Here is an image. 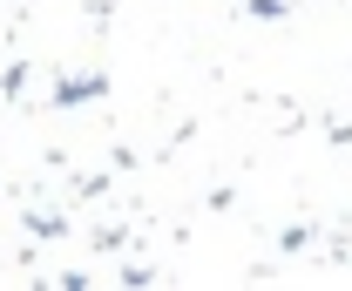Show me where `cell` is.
<instances>
[{
    "label": "cell",
    "instance_id": "obj_1",
    "mask_svg": "<svg viewBox=\"0 0 352 291\" xmlns=\"http://www.w3.org/2000/svg\"><path fill=\"white\" fill-rule=\"evenodd\" d=\"M88 102H109V75H61L41 109H88Z\"/></svg>",
    "mask_w": 352,
    "mask_h": 291
},
{
    "label": "cell",
    "instance_id": "obj_2",
    "mask_svg": "<svg viewBox=\"0 0 352 291\" xmlns=\"http://www.w3.org/2000/svg\"><path fill=\"white\" fill-rule=\"evenodd\" d=\"M28 230H34V237H68V217H54V210H34V217H28Z\"/></svg>",
    "mask_w": 352,
    "mask_h": 291
},
{
    "label": "cell",
    "instance_id": "obj_3",
    "mask_svg": "<svg viewBox=\"0 0 352 291\" xmlns=\"http://www.w3.org/2000/svg\"><path fill=\"white\" fill-rule=\"evenodd\" d=\"M244 14H251V21H285L292 0H244Z\"/></svg>",
    "mask_w": 352,
    "mask_h": 291
},
{
    "label": "cell",
    "instance_id": "obj_4",
    "mask_svg": "<svg viewBox=\"0 0 352 291\" xmlns=\"http://www.w3.org/2000/svg\"><path fill=\"white\" fill-rule=\"evenodd\" d=\"M21 88H28V61H14V68L0 75V95H21Z\"/></svg>",
    "mask_w": 352,
    "mask_h": 291
}]
</instances>
